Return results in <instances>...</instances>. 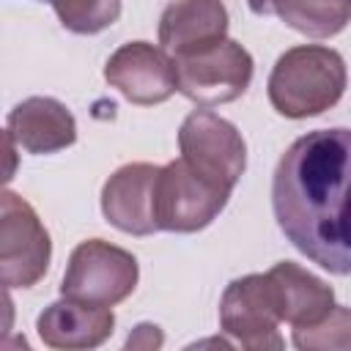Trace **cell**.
I'll return each instance as SVG.
<instances>
[{
    "instance_id": "obj_1",
    "label": "cell",
    "mask_w": 351,
    "mask_h": 351,
    "mask_svg": "<svg viewBox=\"0 0 351 351\" xmlns=\"http://www.w3.org/2000/svg\"><path fill=\"white\" fill-rule=\"evenodd\" d=\"M271 208L285 239L329 274H351V129H315L280 156Z\"/></svg>"
},
{
    "instance_id": "obj_2",
    "label": "cell",
    "mask_w": 351,
    "mask_h": 351,
    "mask_svg": "<svg viewBox=\"0 0 351 351\" xmlns=\"http://www.w3.org/2000/svg\"><path fill=\"white\" fill-rule=\"evenodd\" d=\"M348 85L346 60L324 44H299L282 52L269 74V101L285 118H313L335 107Z\"/></svg>"
},
{
    "instance_id": "obj_3",
    "label": "cell",
    "mask_w": 351,
    "mask_h": 351,
    "mask_svg": "<svg viewBox=\"0 0 351 351\" xmlns=\"http://www.w3.org/2000/svg\"><path fill=\"white\" fill-rule=\"evenodd\" d=\"M181 159L214 186L233 192L247 167V145L241 132L211 110H195L178 129Z\"/></svg>"
},
{
    "instance_id": "obj_4",
    "label": "cell",
    "mask_w": 351,
    "mask_h": 351,
    "mask_svg": "<svg viewBox=\"0 0 351 351\" xmlns=\"http://www.w3.org/2000/svg\"><path fill=\"white\" fill-rule=\"evenodd\" d=\"M137 277L140 266L132 252L104 239H88L74 247L60 282V293L69 299L112 307L134 291Z\"/></svg>"
},
{
    "instance_id": "obj_5",
    "label": "cell",
    "mask_w": 351,
    "mask_h": 351,
    "mask_svg": "<svg viewBox=\"0 0 351 351\" xmlns=\"http://www.w3.org/2000/svg\"><path fill=\"white\" fill-rule=\"evenodd\" d=\"M52 241L36 208L14 195H0V280L5 288H33L49 269Z\"/></svg>"
},
{
    "instance_id": "obj_6",
    "label": "cell",
    "mask_w": 351,
    "mask_h": 351,
    "mask_svg": "<svg viewBox=\"0 0 351 351\" xmlns=\"http://www.w3.org/2000/svg\"><path fill=\"white\" fill-rule=\"evenodd\" d=\"M178 93L200 107H214L239 99L252 82V55L233 38L176 58Z\"/></svg>"
},
{
    "instance_id": "obj_7",
    "label": "cell",
    "mask_w": 351,
    "mask_h": 351,
    "mask_svg": "<svg viewBox=\"0 0 351 351\" xmlns=\"http://www.w3.org/2000/svg\"><path fill=\"white\" fill-rule=\"evenodd\" d=\"M230 192L200 178L181 156L159 167L154 192V217L159 230L195 233L211 225L228 206Z\"/></svg>"
},
{
    "instance_id": "obj_8",
    "label": "cell",
    "mask_w": 351,
    "mask_h": 351,
    "mask_svg": "<svg viewBox=\"0 0 351 351\" xmlns=\"http://www.w3.org/2000/svg\"><path fill=\"white\" fill-rule=\"evenodd\" d=\"M280 321L269 274H247L225 288L219 302V326L244 348H282V337L277 332Z\"/></svg>"
},
{
    "instance_id": "obj_9",
    "label": "cell",
    "mask_w": 351,
    "mask_h": 351,
    "mask_svg": "<svg viewBox=\"0 0 351 351\" xmlns=\"http://www.w3.org/2000/svg\"><path fill=\"white\" fill-rule=\"evenodd\" d=\"M104 80L132 104H162L178 90L176 58L148 41L121 44L104 63Z\"/></svg>"
},
{
    "instance_id": "obj_10",
    "label": "cell",
    "mask_w": 351,
    "mask_h": 351,
    "mask_svg": "<svg viewBox=\"0 0 351 351\" xmlns=\"http://www.w3.org/2000/svg\"><path fill=\"white\" fill-rule=\"evenodd\" d=\"M159 167L148 162H132L118 167L101 189V214L107 222L132 236H151L159 230L154 217Z\"/></svg>"
},
{
    "instance_id": "obj_11",
    "label": "cell",
    "mask_w": 351,
    "mask_h": 351,
    "mask_svg": "<svg viewBox=\"0 0 351 351\" xmlns=\"http://www.w3.org/2000/svg\"><path fill=\"white\" fill-rule=\"evenodd\" d=\"M5 132L27 154H55L74 145L77 121L63 101L52 96H30L8 112Z\"/></svg>"
},
{
    "instance_id": "obj_12",
    "label": "cell",
    "mask_w": 351,
    "mask_h": 351,
    "mask_svg": "<svg viewBox=\"0 0 351 351\" xmlns=\"http://www.w3.org/2000/svg\"><path fill=\"white\" fill-rule=\"evenodd\" d=\"M225 33L228 8L222 0H173L159 16V44L173 58L211 47Z\"/></svg>"
},
{
    "instance_id": "obj_13",
    "label": "cell",
    "mask_w": 351,
    "mask_h": 351,
    "mask_svg": "<svg viewBox=\"0 0 351 351\" xmlns=\"http://www.w3.org/2000/svg\"><path fill=\"white\" fill-rule=\"evenodd\" d=\"M36 329L49 348H96L112 335L115 315L110 307L63 296L38 315Z\"/></svg>"
},
{
    "instance_id": "obj_14",
    "label": "cell",
    "mask_w": 351,
    "mask_h": 351,
    "mask_svg": "<svg viewBox=\"0 0 351 351\" xmlns=\"http://www.w3.org/2000/svg\"><path fill=\"white\" fill-rule=\"evenodd\" d=\"M266 274H269V282L274 291L277 313L293 329L318 324L335 307V291L324 280H318L315 274L302 269L299 263L280 261Z\"/></svg>"
},
{
    "instance_id": "obj_15",
    "label": "cell",
    "mask_w": 351,
    "mask_h": 351,
    "mask_svg": "<svg viewBox=\"0 0 351 351\" xmlns=\"http://www.w3.org/2000/svg\"><path fill=\"white\" fill-rule=\"evenodd\" d=\"M247 5L258 16L277 14L310 38L337 36L351 22V0H247Z\"/></svg>"
},
{
    "instance_id": "obj_16",
    "label": "cell",
    "mask_w": 351,
    "mask_h": 351,
    "mask_svg": "<svg viewBox=\"0 0 351 351\" xmlns=\"http://www.w3.org/2000/svg\"><path fill=\"white\" fill-rule=\"evenodd\" d=\"M60 25L80 36L107 30L121 16V0H49Z\"/></svg>"
},
{
    "instance_id": "obj_17",
    "label": "cell",
    "mask_w": 351,
    "mask_h": 351,
    "mask_svg": "<svg viewBox=\"0 0 351 351\" xmlns=\"http://www.w3.org/2000/svg\"><path fill=\"white\" fill-rule=\"evenodd\" d=\"M293 346L304 351L351 348V307L335 304L318 324L293 329Z\"/></svg>"
},
{
    "instance_id": "obj_18",
    "label": "cell",
    "mask_w": 351,
    "mask_h": 351,
    "mask_svg": "<svg viewBox=\"0 0 351 351\" xmlns=\"http://www.w3.org/2000/svg\"><path fill=\"white\" fill-rule=\"evenodd\" d=\"M162 332L156 324H140L126 340V348H159L162 346Z\"/></svg>"
}]
</instances>
